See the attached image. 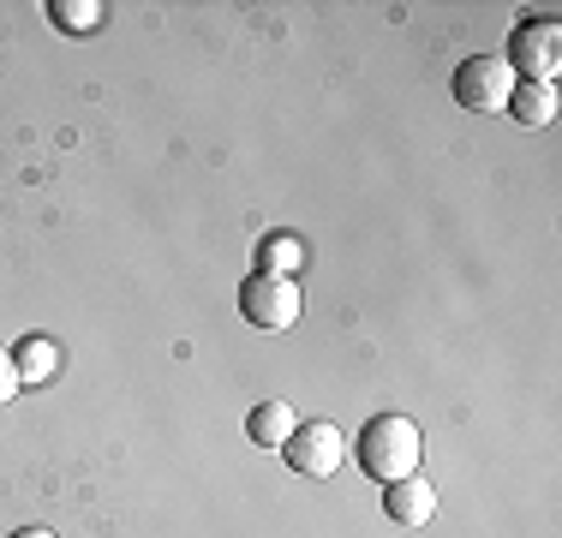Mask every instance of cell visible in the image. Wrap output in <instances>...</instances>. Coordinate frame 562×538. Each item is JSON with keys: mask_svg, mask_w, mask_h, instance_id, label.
I'll return each mask as SVG.
<instances>
[{"mask_svg": "<svg viewBox=\"0 0 562 538\" xmlns=\"http://www.w3.org/2000/svg\"><path fill=\"white\" fill-rule=\"evenodd\" d=\"M55 19L66 24V31H97L102 7H90V0H55Z\"/></svg>", "mask_w": 562, "mask_h": 538, "instance_id": "8fae6325", "label": "cell"}, {"mask_svg": "<svg viewBox=\"0 0 562 538\" xmlns=\"http://www.w3.org/2000/svg\"><path fill=\"white\" fill-rule=\"evenodd\" d=\"M12 366H19V383H48L55 366H60V347L48 341V335H31V341H19Z\"/></svg>", "mask_w": 562, "mask_h": 538, "instance_id": "9c48e42d", "label": "cell"}, {"mask_svg": "<svg viewBox=\"0 0 562 538\" xmlns=\"http://www.w3.org/2000/svg\"><path fill=\"white\" fill-rule=\"evenodd\" d=\"M12 538H55L48 527H24V533H12Z\"/></svg>", "mask_w": 562, "mask_h": 538, "instance_id": "4fadbf2b", "label": "cell"}, {"mask_svg": "<svg viewBox=\"0 0 562 538\" xmlns=\"http://www.w3.org/2000/svg\"><path fill=\"white\" fill-rule=\"evenodd\" d=\"M300 264H305V239L300 234H270L258 246V269H263V276H293Z\"/></svg>", "mask_w": 562, "mask_h": 538, "instance_id": "30bf717a", "label": "cell"}, {"mask_svg": "<svg viewBox=\"0 0 562 538\" xmlns=\"http://www.w3.org/2000/svg\"><path fill=\"white\" fill-rule=\"evenodd\" d=\"M239 317L251 323V329H288L293 317H300V288H293V276H246L239 281Z\"/></svg>", "mask_w": 562, "mask_h": 538, "instance_id": "3957f363", "label": "cell"}, {"mask_svg": "<svg viewBox=\"0 0 562 538\" xmlns=\"http://www.w3.org/2000/svg\"><path fill=\"white\" fill-rule=\"evenodd\" d=\"M281 455H288V467L293 473H305V479H329L341 467V455H347V437L329 419H312V425H293V437L281 442Z\"/></svg>", "mask_w": 562, "mask_h": 538, "instance_id": "5b68a950", "label": "cell"}, {"mask_svg": "<svg viewBox=\"0 0 562 538\" xmlns=\"http://www.w3.org/2000/svg\"><path fill=\"white\" fill-rule=\"evenodd\" d=\"M503 114H515L520 126H551V120H557V85H520V78H515Z\"/></svg>", "mask_w": 562, "mask_h": 538, "instance_id": "52a82bcc", "label": "cell"}, {"mask_svg": "<svg viewBox=\"0 0 562 538\" xmlns=\"http://www.w3.org/2000/svg\"><path fill=\"white\" fill-rule=\"evenodd\" d=\"M508 90H515V72H508V60L473 54V60L454 66V102L473 108V114H497V108H508Z\"/></svg>", "mask_w": 562, "mask_h": 538, "instance_id": "277c9868", "label": "cell"}, {"mask_svg": "<svg viewBox=\"0 0 562 538\" xmlns=\"http://www.w3.org/2000/svg\"><path fill=\"white\" fill-rule=\"evenodd\" d=\"M359 467L378 484L413 479L419 473V425L401 419V413H378V419L359 430Z\"/></svg>", "mask_w": 562, "mask_h": 538, "instance_id": "6da1fadb", "label": "cell"}, {"mask_svg": "<svg viewBox=\"0 0 562 538\" xmlns=\"http://www.w3.org/2000/svg\"><path fill=\"white\" fill-rule=\"evenodd\" d=\"M508 72H520V85H557V72H562V24H551V19L515 24V36H508Z\"/></svg>", "mask_w": 562, "mask_h": 538, "instance_id": "7a4b0ae2", "label": "cell"}, {"mask_svg": "<svg viewBox=\"0 0 562 538\" xmlns=\"http://www.w3.org/2000/svg\"><path fill=\"white\" fill-rule=\"evenodd\" d=\"M383 515L395 527H425L437 515V491L425 479H395V484H383Z\"/></svg>", "mask_w": 562, "mask_h": 538, "instance_id": "8992f818", "label": "cell"}, {"mask_svg": "<svg viewBox=\"0 0 562 538\" xmlns=\"http://www.w3.org/2000/svg\"><path fill=\"white\" fill-rule=\"evenodd\" d=\"M12 395H19V366H12V354L0 347V407H7Z\"/></svg>", "mask_w": 562, "mask_h": 538, "instance_id": "7c38bea8", "label": "cell"}, {"mask_svg": "<svg viewBox=\"0 0 562 538\" xmlns=\"http://www.w3.org/2000/svg\"><path fill=\"white\" fill-rule=\"evenodd\" d=\"M293 407L288 401H258V407H251V419H246V430H251V442H258V449H281V442L293 437Z\"/></svg>", "mask_w": 562, "mask_h": 538, "instance_id": "ba28073f", "label": "cell"}]
</instances>
